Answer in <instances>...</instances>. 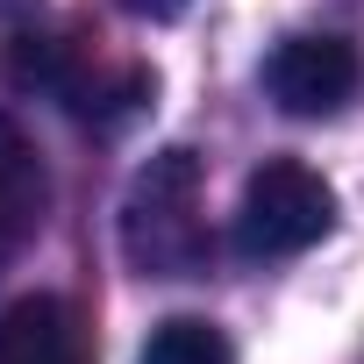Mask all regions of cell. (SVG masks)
Returning a JSON list of instances; mask_svg holds the SVG:
<instances>
[{"instance_id":"cell-6","label":"cell","mask_w":364,"mask_h":364,"mask_svg":"<svg viewBox=\"0 0 364 364\" xmlns=\"http://www.w3.org/2000/svg\"><path fill=\"white\" fill-rule=\"evenodd\" d=\"M0 364H93L79 307L58 293H29L0 307Z\"/></svg>"},{"instance_id":"cell-1","label":"cell","mask_w":364,"mask_h":364,"mask_svg":"<svg viewBox=\"0 0 364 364\" xmlns=\"http://www.w3.org/2000/svg\"><path fill=\"white\" fill-rule=\"evenodd\" d=\"M122 250L143 279H193L208 264V215H200V157L157 150L122 200Z\"/></svg>"},{"instance_id":"cell-4","label":"cell","mask_w":364,"mask_h":364,"mask_svg":"<svg viewBox=\"0 0 364 364\" xmlns=\"http://www.w3.org/2000/svg\"><path fill=\"white\" fill-rule=\"evenodd\" d=\"M364 86V58L350 36H328V29H307V36H286L272 58H264V93L300 114V122H328L357 100Z\"/></svg>"},{"instance_id":"cell-5","label":"cell","mask_w":364,"mask_h":364,"mask_svg":"<svg viewBox=\"0 0 364 364\" xmlns=\"http://www.w3.org/2000/svg\"><path fill=\"white\" fill-rule=\"evenodd\" d=\"M50 215V171H43V150L29 143V129L15 114H0V264L22 257L36 243Z\"/></svg>"},{"instance_id":"cell-8","label":"cell","mask_w":364,"mask_h":364,"mask_svg":"<svg viewBox=\"0 0 364 364\" xmlns=\"http://www.w3.org/2000/svg\"><path fill=\"white\" fill-rule=\"evenodd\" d=\"M122 8H129V15H178L186 0H122Z\"/></svg>"},{"instance_id":"cell-2","label":"cell","mask_w":364,"mask_h":364,"mask_svg":"<svg viewBox=\"0 0 364 364\" xmlns=\"http://www.w3.org/2000/svg\"><path fill=\"white\" fill-rule=\"evenodd\" d=\"M336 229V186L300 157H264L236 200V250L243 257H300Z\"/></svg>"},{"instance_id":"cell-3","label":"cell","mask_w":364,"mask_h":364,"mask_svg":"<svg viewBox=\"0 0 364 364\" xmlns=\"http://www.w3.org/2000/svg\"><path fill=\"white\" fill-rule=\"evenodd\" d=\"M15 79L58 93V107L72 122H93V129H114L150 100L143 65H100L79 36H22L15 43Z\"/></svg>"},{"instance_id":"cell-7","label":"cell","mask_w":364,"mask_h":364,"mask_svg":"<svg viewBox=\"0 0 364 364\" xmlns=\"http://www.w3.org/2000/svg\"><path fill=\"white\" fill-rule=\"evenodd\" d=\"M136 364H236V350H229V336H222L215 321H200V314H171V321L150 328V343H143Z\"/></svg>"}]
</instances>
